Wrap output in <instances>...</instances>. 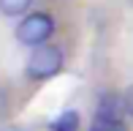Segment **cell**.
I'll list each match as a JSON object with an SVG mask.
<instances>
[{
	"label": "cell",
	"instance_id": "obj_7",
	"mask_svg": "<svg viewBox=\"0 0 133 131\" xmlns=\"http://www.w3.org/2000/svg\"><path fill=\"white\" fill-rule=\"evenodd\" d=\"M122 101H125V112L133 117V85L128 87V93H125V98H122Z\"/></svg>",
	"mask_w": 133,
	"mask_h": 131
},
{
	"label": "cell",
	"instance_id": "obj_8",
	"mask_svg": "<svg viewBox=\"0 0 133 131\" xmlns=\"http://www.w3.org/2000/svg\"><path fill=\"white\" fill-rule=\"evenodd\" d=\"M5 106H8V104H5V96H3V90H0V117L5 115Z\"/></svg>",
	"mask_w": 133,
	"mask_h": 131
},
{
	"label": "cell",
	"instance_id": "obj_5",
	"mask_svg": "<svg viewBox=\"0 0 133 131\" xmlns=\"http://www.w3.org/2000/svg\"><path fill=\"white\" fill-rule=\"evenodd\" d=\"M30 3H33V0H0V14L19 16V14H25V11L30 8Z\"/></svg>",
	"mask_w": 133,
	"mask_h": 131
},
{
	"label": "cell",
	"instance_id": "obj_1",
	"mask_svg": "<svg viewBox=\"0 0 133 131\" xmlns=\"http://www.w3.org/2000/svg\"><path fill=\"white\" fill-rule=\"evenodd\" d=\"M63 71V49L54 44H38L33 46L27 57V76L30 79H52Z\"/></svg>",
	"mask_w": 133,
	"mask_h": 131
},
{
	"label": "cell",
	"instance_id": "obj_2",
	"mask_svg": "<svg viewBox=\"0 0 133 131\" xmlns=\"http://www.w3.org/2000/svg\"><path fill=\"white\" fill-rule=\"evenodd\" d=\"M54 33V19L52 14H44V11H35V14H27L25 19L16 25V41L25 46H38L46 44Z\"/></svg>",
	"mask_w": 133,
	"mask_h": 131
},
{
	"label": "cell",
	"instance_id": "obj_9",
	"mask_svg": "<svg viewBox=\"0 0 133 131\" xmlns=\"http://www.w3.org/2000/svg\"><path fill=\"white\" fill-rule=\"evenodd\" d=\"M3 131H19V128H3Z\"/></svg>",
	"mask_w": 133,
	"mask_h": 131
},
{
	"label": "cell",
	"instance_id": "obj_4",
	"mask_svg": "<svg viewBox=\"0 0 133 131\" xmlns=\"http://www.w3.org/2000/svg\"><path fill=\"white\" fill-rule=\"evenodd\" d=\"M79 112L76 109H65L52 120V131H79Z\"/></svg>",
	"mask_w": 133,
	"mask_h": 131
},
{
	"label": "cell",
	"instance_id": "obj_6",
	"mask_svg": "<svg viewBox=\"0 0 133 131\" xmlns=\"http://www.w3.org/2000/svg\"><path fill=\"white\" fill-rule=\"evenodd\" d=\"M90 131H128V126H125L119 117H114V120L95 117V120H92V126H90Z\"/></svg>",
	"mask_w": 133,
	"mask_h": 131
},
{
	"label": "cell",
	"instance_id": "obj_3",
	"mask_svg": "<svg viewBox=\"0 0 133 131\" xmlns=\"http://www.w3.org/2000/svg\"><path fill=\"white\" fill-rule=\"evenodd\" d=\"M119 109H125V101L119 104V98H114V96H103V98L98 101L95 117H103V120H114V117H119Z\"/></svg>",
	"mask_w": 133,
	"mask_h": 131
}]
</instances>
